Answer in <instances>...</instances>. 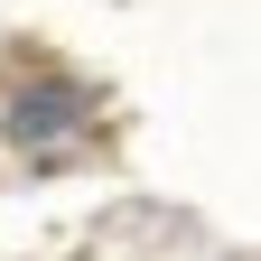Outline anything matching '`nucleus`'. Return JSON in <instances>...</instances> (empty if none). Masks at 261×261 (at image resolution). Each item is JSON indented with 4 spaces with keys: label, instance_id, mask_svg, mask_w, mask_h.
I'll list each match as a JSON object with an SVG mask.
<instances>
[{
    "label": "nucleus",
    "instance_id": "nucleus-1",
    "mask_svg": "<svg viewBox=\"0 0 261 261\" xmlns=\"http://www.w3.org/2000/svg\"><path fill=\"white\" fill-rule=\"evenodd\" d=\"M84 84H65V75H47V84H19V103H10V121H19V140L38 149V159H56L65 140L84 130Z\"/></svg>",
    "mask_w": 261,
    "mask_h": 261
}]
</instances>
